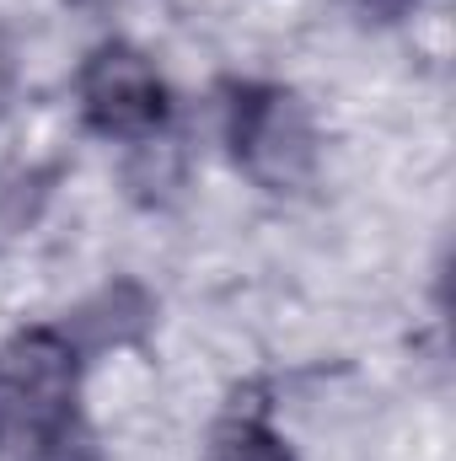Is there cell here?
Returning <instances> with one entry per match:
<instances>
[{
	"label": "cell",
	"instance_id": "cell-2",
	"mask_svg": "<svg viewBox=\"0 0 456 461\" xmlns=\"http://www.w3.org/2000/svg\"><path fill=\"white\" fill-rule=\"evenodd\" d=\"M81 103H87V118L103 134H129L134 140V134L161 129V118H167V86H161V76L150 70L145 54L114 43V49L92 54V65L81 76Z\"/></svg>",
	"mask_w": 456,
	"mask_h": 461
},
{
	"label": "cell",
	"instance_id": "cell-1",
	"mask_svg": "<svg viewBox=\"0 0 456 461\" xmlns=\"http://www.w3.org/2000/svg\"><path fill=\"white\" fill-rule=\"evenodd\" d=\"M76 370L54 339H27L0 375V461H70Z\"/></svg>",
	"mask_w": 456,
	"mask_h": 461
},
{
	"label": "cell",
	"instance_id": "cell-3",
	"mask_svg": "<svg viewBox=\"0 0 456 461\" xmlns=\"http://www.w3.org/2000/svg\"><path fill=\"white\" fill-rule=\"evenodd\" d=\"M231 140L252 172H263V161L274 156V183L285 177V150H306V134L296 129V108L285 92H242L231 103Z\"/></svg>",
	"mask_w": 456,
	"mask_h": 461
},
{
	"label": "cell",
	"instance_id": "cell-4",
	"mask_svg": "<svg viewBox=\"0 0 456 461\" xmlns=\"http://www.w3.org/2000/svg\"><path fill=\"white\" fill-rule=\"evenodd\" d=\"M215 461H296V456H290V446L269 424L236 419V424L221 429V440H215Z\"/></svg>",
	"mask_w": 456,
	"mask_h": 461
},
{
	"label": "cell",
	"instance_id": "cell-5",
	"mask_svg": "<svg viewBox=\"0 0 456 461\" xmlns=\"http://www.w3.org/2000/svg\"><path fill=\"white\" fill-rule=\"evenodd\" d=\"M365 5H397V0H365Z\"/></svg>",
	"mask_w": 456,
	"mask_h": 461
}]
</instances>
